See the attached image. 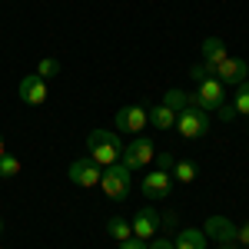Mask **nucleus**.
Here are the masks:
<instances>
[{"instance_id": "1", "label": "nucleus", "mask_w": 249, "mask_h": 249, "mask_svg": "<svg viewBox=\"0 0 249 249\" xmlns=\"http://www.w3.org/2000/svg\"><path fill=\"white\" fill-rule=\"evenodd\" d=\"M120 153H123V143H120V136L110 133V130H93V133L87 136V156L93 160L100 170L120 163Z\"/></svg>"}, {"instance_id": "2", "label": "nucleus", "mask_w": 249, "mask_h": 249, "mask_svg": "<svg viewBox=\"0 0 249 249\" xmlns=\"http://www.w3.org/2000/svg\"><path fill=\"white\" fill-rule=\"evenodd\" d=\"M130 186H133V170H126L123 163L107 166L103 176H100V190L107 193V199H113V203H123L130 196Z\"/></svg>"}, {"instance_id": "3", "label": "nucleus", "mask_w": 249, "mask_h": 249, "mask_svg": "<svg viewBox=\"0 0 249 249\" xmlns=\"http://www.w3.org/2000/svg\"><path fill=\"white\" fill-rule=\"evenodd\" d=\"M173 130L183 136V140H199V136H206L213 130V120H210L206 110L186 107L183 113H176V126H173Z\"/></svg>"}, {"instance_id": "4", "label": "nucleus", "mask_w": 249, "mask_h": 249, "mask_svg": "<svg viewBox=\"0 0 249 249\" xmlns=\"http://www.w3.org/2000/svg\"><path fill=\"white\" fill-rule=\"evenodd\" d=\"M193 96H196V107H199V110H206V113L213 110V113H216V110L226 103V87L216 77H206V80L196 83V93Z\"/></svg>"}, {"instance_id": "5", "label": "nucleus", "mask_w": 249, "mask_h": 249, "mask_svg": "<svg viewBox=\"0 0 249 249\" xmlns=\"http://www.w3.org/2000/svg\"><path fill=\"white\" fill-rule=\"evenodd\" d=\"M153 156H156L153 143H150V140H143V136H136L133 143H126V146H123L120 163H123L126 170H140V166H150V163H153Z\"/></svg>"}, {"instance_id": "6", "label": "nucleus", "mask_w": 249, "mask_h": 249, "mask_svg": "<svg viewBox=\"0 0 249 249\" xmlns=\"http://www.w3.org/2000/svg\"><path fill=\"white\" fill-rule=\"evenodd\" d=\"M140 190H143L146 199H166L173 193V173H166V170L146 173V176L140 179Z\"/></svg>"}, {"instance_id": "7", "label": "nucleus", "mask_w": 249, "mask_h": 249, "mask_svg": "<svg viewBox=\"0 0 249 249\" xmlns=\"http://www.w3.org/2000/svg\"><path fill=\"white\" fill-rule=\"evenodd\" d=\"M150 126V120H146V107H123V110H116V130H123V133H133L140 136L143 130Z\"/></svg>"}, {"instance_id": "8", "label": "nucleus", "mask_w": 249, "mask_h": 249, "mask_svg": "<svg viewBox=\"0 0 249 249\" xmlns=\"http://www.w3.org/2000/svg\"><path fill=\"white\" fill-rule=\"evenodd\" d=\"M160 213L153 210V206H143V210H136L133 216V236L136 239H143V243H150L153 236H160Z\"/></svg>"}, {"instance_id": "9", "label": "nucleus", "mask_w": 249, "mask_h": 249, "mask_svg": "<svg viewBox=\"0 0 249 249\" xmlns=\"http://www.w3.org/2000/svg\"><path fill=\"white\" fill-rule=\"evenodd\" d=\"M100 176H103V170L96 166L90 156H80V160L70 163V179L77 186H100Z\"/></svg>"}, {"instance_id": "10", "label": "nucleus", "mask_w": 249, "mask_h": 249, "mask_svg": "<svg viewBox=\"0 0 249 249\" xmlns=\"http://www.w3.org/2000/svg\"><path fill=\"white\" fill-rule=\"evenodd\" d=\"M246 73H249L246 60H232V57H226L216 70H213V77L219 80L223 87H239V83L246 80Z\"/></svg>"}, {"instance_id": "11", "label": "nucleus", "mask_w": 249, "mask_h": 249, "mask_svg": "<svg viewBox=\"0 0 249 249\" xmlns=\"http://www.w3.org/2000/svg\"><path fill=\"white\" fill-rule=\"evenodd\" d=\"M20 100L23 103H30V107H40V103H47V96H50V90H47V80H40L37 73H27V77L20 80Z\"/></svg>"}, {"instance_id": "12", "label": "nucleus", "mask_w": 249, "mask_h": 249, "mask_svg": "<svg viewBox=\"0 0 249 249\" xmlns=\"http://www.w3.org/2000/svg\"><path fill=\"white\" fill-rule=\"evenodd\" d=\"M206 236H213L216 243H236V226H232L226 216H210L206 226H203Z\"/></svg>"}, {"instance_id": "13", "label": "nucleus", "mask_w": 249, "mask_h": 249, "mask_svg": "<svg viewBox=\"0 0 249 249\" xmlns=\"http://www.w3.org/2000/svg\"><path fill=\"white\" fill-rule=\"evenodd\" d=\"M226 57H230V53H226V43H223L219 37H206L203 40V63H206L210 70H216Z\"/></svg>"}, {"instance_id": "14", "label": "nucleus", "mask_w": 249, "mask_h": 249, "mask_svg": "<svg viewBox=\"0 0 249 249\" xmlns=\"http://www.w3.org/2000/svg\"><path fill=\"white\" fill-rule=\"evenodd\" d=\"M146 120H150L153 130L163 133V130H173V126H176V110H170L166 103H156L153 110H146Z\"/></svg>"}, {"instance_id": "15", "label": "nucleus", "mask_w": 249, "mask_h": 249, "mask_svg": "<svg viewBox=\"0 0 249 249\" xmlns=\"http://www.w3.org/2000/svg\"><path fill=\"white\" fill-rule=\"evenodd\" d=\"M173 246H176V249H210V243H206V232H203V230L186 226L183 232H176Z\"/></svg>"}, {"instance_id": "16", "label": "nucleus", "mask_w": 249, "mask_h": 249, "mask_svg": "<svg viewBox=\"0 0 249 249\" xmlns=\"http://www.w3.org/2000/svg\"><path fill=\"white\" fill-rule=\"evenodd\" d=\"M160 103H166L170 110L183 113L186 107H196V96H193V93H183V90H166V96H163Z\"/></svg>"}, {"instance_id": "17", "label": "nucleus", "mask_w": 249, "mask_h": 249, "mask_svg": "<svg viewBox=\"0 0 249 249\" xmlns=\"http://www.w3.org/2000/svg\"><path fill=\"white\" fill-rule=\"evenodd\" d=\"M107 236H110V239H116V243H126V239L133 236V226H130L123 216H113V219L107 223Z\"/></svg>"}, {"instance_id": "18", "label": "nucleus", "mask_w": 249, "mask_h": 249, "mask_svg": "<svg viewBox=\"0 0 249 249\" xmlns=\"http://www.w3.org/2000/svg\"><path fill=\"white\" fill-rule=\"evenodd\" d=\"M232 110L239 116H249V80H243L236 87V96H232Z\"/></svg>"}, {"instance_id": "19", "label": "nucleus", "mask_w": 249, "mask_h": 249, "mask_svg": "<svg viewBox=\"0 0 249 249\" xmlns=\"http://www.w3.org/2000/svg\"><path fill=\"white\" fill-rule=\"evenodd\" d=\"M173 179H179V183H193V179H196V163H190V160H176V166H173Z\"/></svg>"}, {"instance_id": "20", "label": "nucleus", "mask_w": 249, "mask_h": 249, "mask_svg": "<svg viewBox=\"0 0 249 249\" xmlns=\"http://www.w3.org/2000/svg\"><path fill=\"white\" fill-rule=\"evenodd\" d=\"M17 173H20V160L10 156V153H3L0 156V179H14Z\"/></svg>"}, {"instance_id": "21", "label": "nucleus", "mask_w": 249, "mask_h": 249, "mask_svg": "<svg viewBox=\"0 0 249 249\" xmlns=\"http://www.w3.org/2000/svg\"><path fill=\"white\" fill-rule=\"evenodd\" d=\"M60 73V60H53V57H43L37 63V77L40 80H53Z\"/></svg>"}, {"instance_id": "22", "label": "nucleus", "mask_w": 249, "mask_h": 249, "mask_svg": "<svg viewBox=\"0 0 249 249\" xmlns=\"http://www.w3.org/2000/svg\"><path fill=\"white\" fill-rule=\"evenodd\" d=\"M190 77H193V83H199V80H206V77H213V70L206 67V63H196L190 70Z\"/></svg>"}, {"instance_id": "23", "label": "nucleus", "mask_w": 249, "mask_h": 249, "mask_svg": "<svg viewBox=\"0 0 249 249\" xmlns=\"http://www.w3.org/2000/svg\"><path fill=\"white\" fill-rule=\"evenodd\" d=\"M236 246H246L249 249V223L236 226Z\"/></svg>"}, {"instance_id": "24", "label": "nucleus", "mask_w": 249, "mask_h": 249, "mask_svg": "<svg viewBox=\"0 0 249 249\" xmlns=\"http://www.w3.org/2000/svg\"><path fill=\"white\" fill-rule=\"evenodd\" d=\"M153 160H160V170H166V173H173V166H176V160L170 153H156Z\"/></svg>"}, {"instance_id": "25", "label": "nucleus", "mask_w": 249, "mask_h": 249, "mask_svg": "<svg viewBox=\"0 0 249 249\" xmlns=\"http://www.w3.org/2000/svg\"><path fill=\"white\" fill-rule=\"evenodd\" d=\"M150 249H176V246H173V239H166V236H153L150 239Z\"/></svg>"}, {"instance_id": "26", "label": "nucleus", "mask_w": 249, "mask_h": 249, "mask_svg": "<svg viewBox=\"0 0 249 249\" xmlns=\"http://www.w3.org/2000/svg\"><path fill=\"white\" fill-rule=\"evenodd\" d=\"M120 249H150V246H146L143 239H136V236H130L126 243H120Z\"/></svg>"}, {"instance_id": "27", "label": "nucleus", "mask_w": 249, "mask_h": 249, "mask_svg": "<svg viewBox=\"0 0 249 249\" xmlns=\"http://www.w3.org/2000/svg\"><path fill=\"white\" fill-rule=\"evenodd\" d=\"M216 113H219V120H232V116H236V110H232V103H223Z\"/></svg>"}, {"instance_id": "28", "label": "nucleus", "mask_w": 249, "mask_h": 249, "mask_svg": "<svg viewBox=\"0 0 249 249\" xmlns=\"http://www.w3.org/2000/svg\"><path fill=\"white\" fill-rule=\"evenodd\" d=\"M219 249H236V243H223V246H219Z\"/></svg>"}, {"instance_id": "29", "label": "nucleus", "mask_w": 249, "mask_h": 249, "mask_svg": "<svg viewBox=\"0 0 249 249\" xmlns=\"http://www.w3.org/2000/svg\"><path fill=\"white\" fill-rule=\"evenodd\" d=\"M0 156H3V136H0Z\"/></svg>"}, {"instance_id": "30", "label": "nucleus", "mask_w": 249, "mask_h": 249, "mask_svg": "<svg viewBox=\"0 0 249 249\" xmlns=\"http://www.w3.org/2000/svg\"><path fill=\"white\" fill-rule=\"evenodd\" d=\"M0 232H3V219H0Z\"/></svg>"}]
</instances>
